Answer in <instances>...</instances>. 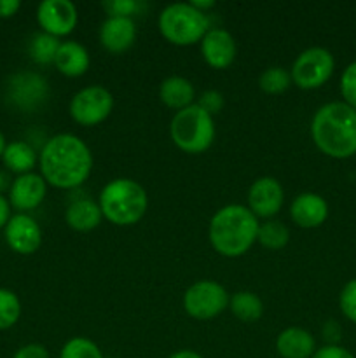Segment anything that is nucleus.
I'll return each mask as SVG.
<instances>
[{
	"instance_id": "36",
	"label": "nucleus",
	"mask_w": 356,
	"mask_h": 358,
	"mask_svg": "<svg viewBox=\"0 0 356 358\" xmlns=\"http://www.w3.org/2000/svg\"><path fill=\"white\" fill-rule=\"evenodd\" d=\"M20 7V0H0V17H13Z\"/></svg>"
},
{
	"instance_id": "34",
	"label": "nucleus",
	"mask_w": 356,
	"mask_h": 358,
	"mask_svg": "<svg viewBox=\"0 0 356 358\" xmlns=\"http://www.w3.org/2000/svg\"><path fill=\"white\" fill-rule=\"evenodd\" d=\"M13 358H51L49 357L47 348L44 345H38V343H30V345H24L14 353Z\"/></svg>"
},
{
	"instance_id": "14",
	"label": "nucleus",
	"mask_w": 356,
	"mask_h": 358,
	"mask_svg": "<svg viewBox=\"0 0 356 358\" xmlns=\"http://www.w3.org/2000/svg\"><path fill=\"white\" fill-rule=\"evenodd\" d=\"M47 194V182L40 173H24L13 180L9 189V203L20 213L35 210L42 205Z\"/></svg>"
},
{
	"instance_id": "10",
	"label": "nucleus",
	"mask_w": 356,
	"mask_h": 358,
	"mask_svg": "<svg viewBox=\"0 0 356 358\" xmlns=\"http://www.w3.org/2000/svg\"><path fill=\"white\" fill-rule=\"evenodd\" d=\"M49 94L47 80L35 72L14 73L7 84V96L21 110H35Z\"/></svg>"
},
{
	"instance_id": "18",
	"label": "nucleus",
	"mask_w": 356,
	"mask_h": 358,
	"mask_svg": "<svg viewBox=\"0 0 356 358\" xmlns=\"http://www.w3.org/2000/svg\"><path fill=\"white\" fill-rule=\"evenodd\" d=\"M276 352L281 358H311L316 352V339L302 327H288L276 338Z\"/></svg>"
},
{
	"instance_id": "11",
	"label": "nucleus",
	"mask_w": 356,
	"mask_h": 358,
	"mask_svg": "<svg viewBox=\"0 0 356 358\" xmlns=\"http://www.w3.org/2000/svg\"><path fill=\"white\" fill-rule=\"evenodd\" d=\"M37 21L44 34L59 38L72 34L79 21V13L70 0H44L37 7Z\"/></svg>"
},
{
	"instance_id": "39",
	"label": "nucleus",
	"mask_w": 356,
	"mask_h": 358,
	"mask_svg": "<svg viewBox=\"0 0 356 358\" xmlns=\"http://www.w3.org/2000/svg\"><path fill=\"white\" fill-rule=\"evenodd\" d=\"M168 358H202L198 352L194 350H178V352L171 353Z\"/></svg>"
},
{
	"instance_id": "7",
	"label": "nucleus",
	"mask_w": 356,
	"mask_h": 358,
	"mask_svg": "<svg viewBox=\"0 0 356 358\" xmlns=\"http://www.w3.org/2000/svg\"><path fill=\"white\" fill-rule=\"evenodd\" d=\"M335 70L334 55L327 48L313 45L300 52L290 69L292 84L300 90H318L328 83Z\"/></svg>"
},
{
	"instance_id": "3",
	"label": "nucleus",
	"mask_w": 356,
	"mask_h": 358,
	"mask_svg": "<svg viewBox=\"0 0 356 358\" xmlns=\"http://www.w3.org/2000/svg\"><path fill=\"white\" fill-rule=\"evenodd\" d=\"M258 227L260 222L246 205L230 203L216 210L209 220V243L223 257H241L257 241Z\"/></svg>"
},
{
	"instance_id": "31",
	"label": "nucleus",
	"mask_w": 356,
	"mask_h": 358,
	"mask_svg": "<svg viewBox=\"0 0 356 358\" xmlns=\"http://www.w3.org/2000/svg\"><path fill=\"white\" fill-rule=\"evenodd\" d=\"M103 9L107 16L133 17L140 10V2L136 0H103Z\"/></svg>"
},
{
	"instance_id": "13",
	"label": "nucleus",
	"mask_w": 356,
	"mask_h": 358,
	"mask_svg": "<svg viewBox=\"0 0 356 358\" xmlns=\"http://www.w3.org/2000/svg\"><path fill=\"white\" fill-rule=\"evenodd\" d=\"M3 236L10 250L20 255H31L40 248L42 229L34 217L28 213L10 215L9 222L3 227Z\"/></svg>"
},
{
	"instance_id": "24",
	"label": "nucleus",
	"mask_w": 356,
	"mask_h": 358,
	"mask_svg": "<svg viewBox=\"0 0 356 358\" xmlns=\"http://www.w3.org/2000/svg\"><path fill=\"white\" fill-rule=\"evenodd\" d=\"M257 241L262 247L269 248V250H281L288 245L290 241V231L279 220H265L258 227Z\"/></svg>"
},
{
	"instance_id": "9",
	"label": "nucleus",
	"mask_w": 356,
	"mask_h": 358,
	"mask_svg": "<svg viewBox=\"0 0 356 358\" xmlns=\"http://www.w3.org/2000/svg\"><path fill=\"white\" fill-rule=\"evenodd\" d=\"M114 108V94L105 86H86L77 91L68 105L70 115L80 126H96L103 122Z\"/></svg>"
},
{
	"instance_id": "32",
	"label": "nucleus",
	"mask_w": 356,
	"mask_h": 358,
	"mask_svg": "<svg viewBox=\"0 0 356 358\" xmlns=\"http://www.w3.org/2000/svg\"><path fill=\"white\" fill-rule=\"evenodd\" d=\"M195 103H198L202 110L208 112L209 115H215L223 108V96L218 91L208 90L205 91V93H201V96H199V100L195 101Z\"/></svg>"
},
{
	"instance_id": "33",
	"label": "nucleus",
	"mask_w": 356,
	"mask_h": 358,
	"mask_svg": "<svg viewBox=\"0 0 356 358\" xmlns=\"http://www.w3.org/2000/svg\"><path fill=\"white\" fill-rule=\"evenodd\" d=\"M311 358H355V355L341 345H325L318 348Z\"/></svg>"
},
{
	"instance_id": "1",
	"label": "nucleus",
	"mask_w": 356,
	"mask_h": 358,
	"mask_svg": "<svg viewBox=\"0 0 356 358\" xmlns=\"http://www.w3.org/2000/svg\"><path fill=\"white\" fill-rule=\"evenodd\" d=\"M40 175L56 189L80 187L93 171V154L87 143L73 133L51 136L38 154Z\"/></svg>"
},
{
	"instance_id": "29",
	"label": "nucleus",
	"mask_w": 356,
	"mask_h": 358,
	"mask_svg": "<svg viewBox=\"0 0 356 358\" xmlns=\"http://www.w3.org/2000/svg\"><path fill=\"white\" fill-rule=\"evenodd\" d=\"M339 306H341L342 315L349 322L356 324V278L349 280L341 290L339 296Z\"/></svg>"
},
{
	"instance_id": "12",
	"label": "nucleus",
	"mask_w": 356,
	"mask_h": 358,
	"mask_svg": "<svg viewBox=\"0 0 356 358\" xmlns=\"http://www.w3.org/2000/svg\"><path fill=\"white\" fill-rule=\"evenodd\" d=\"M285 201V191L274 177H260L251 182L248 189V208L257 219L271 220L281 210Z\"/></svg>"
},
{
	"instance_id": "35",
	"label": "nucleus",
	"mask_w": 356,
	"mask_h": 358,
	"mask_svg": "<svg viewBox=\"0 0 356 358\" xmlns=\"http://www.w3.org/2000/svg\"><path fill=\"white\" fill-rule=\"evenodd\" d=\"M323 338L327 339V345H339L341 339V327L335 320H328L323 325Z\"/></svg>"
},
{
	"instance_id": "16",
	"label": "nucleus",
	"mask_w": 356,
	"mask_h": 358,
	"mask_svg": "<svg viewBox=\"0 0 356 358\" xmlns=\"http://www.w3.org/2000/svg\"><path fill=\"white\" fill-rule=\"evenodd\" d=\"M293 224L304 229H314L328 219V203L316 192H300L290 205Z\"/></svg>"
},
{
	"instance_id": "38",
	"label": "nucleus",
	"mask_w": 356,
	"mask_h": 358,
	"mask_svg": "<svg viewBox=\"0 0 356 358\" xmlns=\"http://www.w3.org/2000/svg\"><path fill=\"white\" fill-rule=\"evenodd\" d=\"M191 3L195 7V9L206 14H208V9L215 7V0H191Z\"/></svg>"
},
{
	"instance_id": "30",
	"label": "nucleus",
	"mask_w": 356,
	"mask_h": 358,
	"mask_svg": "<svg viewBox=\"0 0 356 358\" xmlns=\"http://www.w3.org/2000/svg\"><path fill=\"white\" fill-rule=\"evenodd\" d=\"M341 94L344 103L356 110V62L349 63L341 76Z\"/></svg>"
},
{
	"instance_id": "23",
	"label": "nucleus",
	"mask_w": 356,
	"mask_h": 358,
	"mask_svg": "<svg viewBox=\"0 0 356 358\" xmlns=\"http://www.w3.org/2000/svg\"><path fill=\"white\" fill-rule=\"evenodd\" d=\"M229 310L232 311L237 320L251 324V322H257L264 315V303H262L257 294L241 290V292H236L229 299Z\"/></svg>"
},
{
	"instance_id": "5",
	"label": "nucleus",
	"mask_w": 356,
	"mask_h": 358,
	"mask_svg": "<svg viewBox=\"0 0 356 358\" xmlns=\"http://www.w3.org/2000/svg\"><path fill=\"white\" fill-rule=\"evenodd\" d=\"M170 135L175 145L187 154H201L212 147L215 140V119L192 103L175 112L170 122Z\"/></svg>"
},
{
	"instance_id": "2",
	"label": "nucleus",
	"mask_w": 356,
	"mask_h": 358,
	"mask_svg": "<svg viewBox=\"0 0 356 358\" xmlns=\"http://www.w3.org/2000/svg\"><path fill=\"white\" fill-rule=\"evenodd\" d=\"M314 145L332 159L356 154V110L344 101H330L314 112L311 121Z\"/></svg>"
},
{
	"instance_id": "19",
	"label": "nucleus",
	"mask_w": 356,
	"mask_h": 358,
	"mask_svg": "<svg viewBox=\"0 0 356 358\" xmlns=\"http://www.w3.org/2000/svg\"><path fill=\"white\" fill-rule=\"evenodd\" d=\"M91 58L87 49L77 41H65L59 44L54 58V66L66 77H80L87 72Z\"/></svg>"
},
{
	"instance_id": "27",
	"label": "nucleus",
	"mask_w": 356,
	"mask_h": 358,
	"mask_svg": "<svg viewBox=\"0 0 356 358\" xmlns=\"http://www.w3.org/2000/svg\"><path fill=\"white\" fill-rule=\"evenodd\" d=\"M21 317V301L13 290L0 289V331L14 327Z\"/></svg>"
},
{
	"instance_id": "22",
	"label": "nucleus",
	"mask_w": 356,
	"mask_h": 358,
	"mask_svg": "<svg viewBox=\"0 0 356 358\" xmlns=\"http://www.w3.org/2000/svg\"><path fill=\"white\" fill-rule=\"evenodd\" d=\"M2 161L7 170L17 173V177H20V175L34 171L35 164L38 163V154L35 152V149L28 142L16 140V142L7 143Z\"/></svg>"
},
{
	"instance_id": "20",
	"label": "nucleus",
	"mask_w": 356,
	"mask_h": 358,
	"mask_svg": "<svg viewBox=\"0 0 356 358\" xmlns=\"http://www.w3.org/2000/svg\"><path fill=\"white\" fill-rule=\"evenodd\" d=\"M101 219H103V213H101L100 205L89 198L75 199L73 203H70L65 212V220L68 227L79 231V233L96 229Z\"/></svg>"
},
{
	"instance_id": "40",
	"label": "nucleus",
	"mask_w": 356,
	"mask_h": 358,
	"mask_svg": "<svg viewBox=\"0 0 356 358\" xmlns=\"http://www.w3.org/2000/svg\"><path fill=\"white\" fill-rule=\"evenodd\" d=\"M6 145H7V142H6V136H3L2 129H0V159H2V156H3V150H6Z\"/></svg>"
},
{
	"instance_id": "26",
	"label": "nucleus",
	"mask_w": 356,
	"mask_h": 358,
	"mask_svg": "<svg viewBox=\"0 0 356 358\" xmlns=\"http://www.w3.org/2000/svg\"><path fill=\"white\" fill-rule=\"evenodd\" d=\"M292 84V76L283 66H269L258 77V86L267 94H279Z\"/></svg>"
},
{
	"instance_id": "25",
	"label": "nucleus",
	"mask_w": 356,
	"mask_h": 358,
	"mask_svg": "<svg viewBox=\"0 0 356 358\" xmlns=\"http://www.w3.org/2000/svg\"><path fill=\"white\" fill-rule=\"evenodd\" d=\"M59 44H61L59 38L52 37V35L49 34H44V31L34 35V38H31L30 42L31 59H34L35 63H38V65H49V63H54Z\"/></svg>"
},
{
	"instance_id": "15",
	"label": "nucleus",
	"mask_w": 356,
	"mask_h": 358,
	"mask_svg": "<svg viewBox=\"0 0 356 358\" xmlns=\"http://www.w3.org/2000/svg\"><path fill=\"white\" fill-rule=\"evenodd\" d=\"M199 44H201L202 59L213 69H227L236 59V41L225 28H209Z\"/></svg>"
},
{
	"instance_id": "6",
	"label": "nucleus",
	"mask_w": 356,
	"mask_h": 358,
	"mask_svg": "<svg viewBox=\"0 0 356 358\" xmlns=\"http://www.w3.org/2000/svg\"><path fill=\"white\" fill-rule=\"evenodd\" d=\"M161 35L175 45L201 42L209 30V17L191 2H175L164 7L157 20Z\"/></svg>"
},
{
	"instance_id": "28",
	"label": "nucleus",
	"mask_w": 356,
	"mask_h": 358,
	"mask_svg": "<svg viewBox=\"0 0 356 358\" xmlns=\"http://www.w3.org/2000/svg\"><path fill=\"white\" fill-rule=\"evenodd\" d=\"M59 358H105L101 353L100 346L91 339L77 336V338L68 339L63 345Z\"/></svg>"
},
{
	"instance_id": "37",
	"label": "nucleus",
	"mask_w": 356,
	"mask_h": 358,
	"mask_svg": "<svg viewBox=\"0 0 356 358\" xmlns=\"http://www.w3.org/2000/svg\"><path fill=\"white\" fill-rule=\"evenodd\" d=\"M10 219V203L6 196L0 194V229L7 226Z\"/></svg>"
},
{
	"instance_id": "8",
	"label": "nucleus",
	"mask_w": 356,
	"mask_h": 358,
	"mask_svg": "<svg viewBox=\"0 0 356 358\" xmlns=\"http://www.w3.org/2000/svg\"><path fill=\"white\" fill-rule=\"evenodd\" d=\"M225 287L213 280H199L184 294V310L195 320H212L229 308Z\"/></svg>"
},
{
	"instance_id": "17",
	"label": "nucleus",
	"mask_w": 356,
	"mask_h": 358,
	"mask_svg": "<svg viewBox=\"0 0 356 358\" xmlns=\"http://www.w3.org/2000/svg\"><path fill=\"white\" fill-rule=\"evenodd\" d=\"M136 23L133 17H114L107 20L100 27V42L108 52H124L135 44Z\"/></svg>"
},
{
	"instance_id": "4",
	"label": "nucleus",
	"mask_w": 356,
	"mask_h": 358,
	"mask_svg": "<svg viewBox=\"0 0 356 358\" xmlns=\"http://www.w3.org/2000/svg\"><path fill=\"white\" fill-rule=\"evenodd\" d=\"M98 205L105 219L114 226H133L145 215L149 196L140 182L121 177L105 184Z\"/></svg>"
},
{
	"instance_id": "21",
	"label": "nucleus",
	"mask_w": 356,
	"mask_h": 358,
	"mask_svg": "<svg viewBox=\"0 0 356 358\" xmlns=\"http://www.w3.org/2000/svg\"><path fill=\"white\" fill-rule=\"evenodd\" d=\"M159 98L166 107L175 108L178 112L188 105L195 103V90L187 77L170 76L161 83Z\"/></svg>"
}]
</instances>
